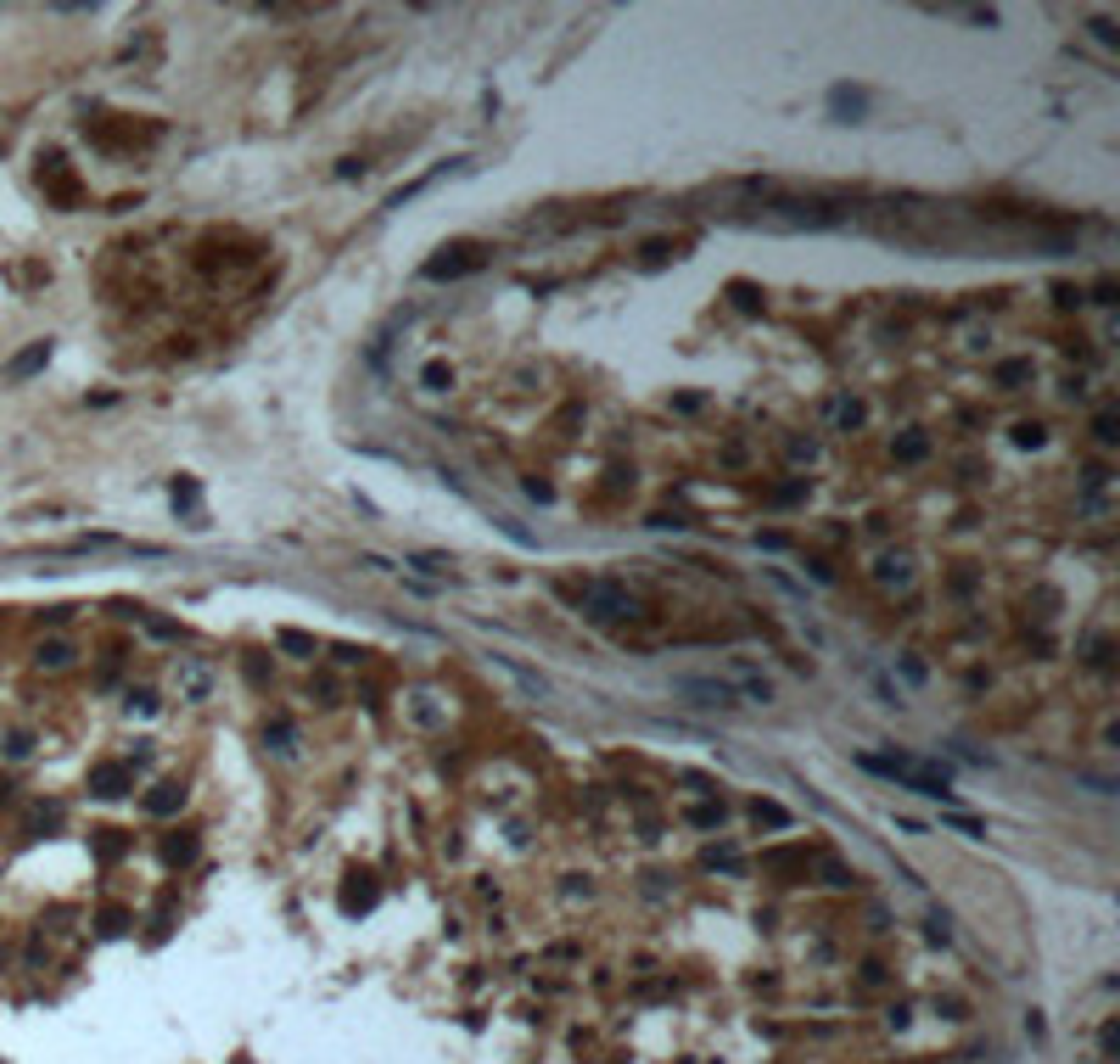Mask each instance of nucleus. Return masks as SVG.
Returning <instances> with one entry per match:
<instances>
[{
    "label": "nucleus",
    "instance_id": "nucleus-1",
    "mask_svg": "<svg viewBox=\"0 0 1120 1064\" xmlns=\"http://www.w3.org/2000/svg\"><path fill=\"white\" fill-rule=\"evenodd\" d=\"M740 225H751V230H823V225H835V213L823 202H768L762 213H740Z\"/></svg>",
    "mask_w": 1120,
    "mask_h": 1064
},
{
    "label": "nucleus",
    "instance_id": "nucleus-2",
    "mask_svg": "<svg viewBox=\"0 0 1120 1064\" xmlns=\"http://www.w3.org/2000/svg\"><path fill=\"white\" fill-rule=\"evenodd\" d=\"M583 611L594 622H634L639 600L628 589H617V583H588V589H583Z\"/></svg>",
    "mask_w": 1120,
    "mask_h": 1064
},
{
    "label": "nucleus",
    "instance_id": "nucleus-3",
    "mask_svg": "<svg viewBox=\"0 0 1120 1064\" xmlns=\"http://www.w3.org/2000/svg\"><path fill=\"white\" fill-rule=\"evenodd\" d=\"M482 270V253H476L471 242H454V247H437V258H426V281H459V275Z\"/></svg>",
    "mask_w": 1120,
    "mask_h": 1064
},
{
    "label": "nucleus",
    "instance_id": "nucleus-4",
    "mask_svg": "<svg viewBox=\"0 0 1120 1064\" xmlns=\"http://www.w3.org/2000/svg\"><path fill=\"white\" fill-rule=\"evenodd\" d=\"M673 689L684 695V701H695V706H717V712H734V706H740L734 684H723V678H673Z\"/></svg>",
    "mask_w": 1120,
    "mask_h": 1064
},
{
    "label": "nucleus",
    "instance_id": "nucleus-5",
    "mask_svg": "<svg viewBox=\"0 0 1120 1064\" xmlns=\"http://www.w3.org/2000/svg\"><path fill=\"white\" fill-rule=\"evenodd\" d=\"M174 689H179V701H208V695H213V667L196 661V656H179L174 661Z\"/></svg>",
    "mask_w": 1120,
    "mask_h": 1064
},
{
    "label": "nucleus",
    "instance_id": "nucleus-6",
    "mask_svg": "<svg viewBox=\"0 0 1120 1064\" xmlns=\"http://www.w3.org/2000/svg\"><path fill=\"white\" fill-rule=\"evenodd\" d=\"M90 790L107 795V801L123 795V790H129V768H123V762H101V768H90Z\"/></svg>",
    "mask_w": 1120,
    "mask_h": 1064
},
{
    "label": "nucleus",
    "instance_id": "nucleus-7",
    "mask_svg": "<svg viewBox=\"0 0 1120 1064\" xmlns=\"http://www.w3.org/2000/svg\"><path fill=\"white\" fill-rule=\"evenodd\" d=\"M51 364V342H34V348H23L12 364H6V381H28L34 370H45Z\"/></svg>",
    "mask_w": 1120,
    "mask_h": 1064
},
{
    "label": "nucleus",
    "instance_id": "nucleus-8",
    "mask_svg": "<svg viewBox=\"0 0 1120 1064\" xmlns=\"http://www.w3.org/2000/svg\"><path fill=\"white\" fill-rule=\"evenodd\" d=\"M734 684H740V689H745V701H756V706H768V701H773V684L756 673L751 661H734Z\"/></svg>",
    "mask_w": 1120,
    "mask_h": 1064
},
{
    "label": "nucleus",
    "instance_id": "nucleus-9",
    "mask_svg": "<svg viewBox=\"0 0 1120 1064\" xmlns=\"http://www.w3.org/2000/svg\"><path fill=\"white\" fill-rule=\"evenodd\" d=\"M179 807H185V790H179L174 779H168V784H151V795H146V812H151V818H168V812H179Z\"/></svg>",
    "mask_w": 1120,
    "mask_h": 1064
},
{
    "label": "nucleus",
    "instance_id": "nucleus-10",
    "mask_svg": "<svg viewBox=\"0 0 1120 1064\" xmlns=\"http://www.w3.org/2000/svg\"><path fill=\"white\" fill-rule=\"evenodd\" d=\"M907 578H913V560H907V555H879L874 583H885V589H907Z\"/></svg>",
    "mask_w": 1120,
    "mask_h": 1064
},
{
    "label": "nucleus",
    "instance_id": "nucleus-11",
    "mask_svg": "<svg viewBox=\"0 0 1120 1064\" xmlns=\"http://www.w3.org/2000/svg\"><path fill=\"white\" fill-rule=\"evenodd\" d=\"M729 297H734V309H740V314H762V292H756L751 281H729Z\"/></svg>",
    "mask_w": 1120,
    "mask_h": 1064
},
{
    "label": "nucleus",
    "instance_id": "nucleus-12",
    "mask_svg": "<svg viewBox=\"0 0 1120 1064\" xmlns=\"http://www.w3.org/2000/svg\"><path fill=\"white\" fill-rule=\"evenodd\" d=\"M1037 370H1031V359H1003L998 364V387H1020V381H1031Z\"/></svg>",
    "mask_w": 1120,
    "mask_h": 1064
},
{
    "label": "nucleus",
    "instance_id": "nucleus-13",
    "mask_svg": "<svg viewBox=\"0 0 1120 1064\" xmlns=\"http://www.w3.org/2000/svg\"><path fill=\"white\" fill-rule=\"evenodd\" d=\"M34 661L56 673V667H68V661H73V645H68V639H51V645H40V656H34Z\"/></svg>",
    "mask_w": 1120,
    "mask_h": 1064
},
{
    "label": "nucleus",
    "instance_id": "nucleus-14",
    "mask_svg": "<svg viewBox=\"0 0 1120 1064\" xmlns=\"http://www.w3.org/2000/svg\"><path fill=\"white\" fill-rule=\"evenodd\" d=\"M829 107H835V112H851V118H857V112H863V95L851 90V84H835V90H829ZM851 118H846V123H851Z\"/></svg>",
    "mask_w": 1120,
    "mask_h": 1064
},
{
    "label": "nucleus",
    "instance_id": "nucleus-15",
    "mask_svg": "<svg viewBox=\"0 0 1120 1064\" xmlns=\"http://www.w3.org/2000/svg\"><path fill=\"white\" fill-rule=\"evenodd\" d=\"M359 879H365V885H348V890H342V908H348V913H359V908L376 902V885H370V874H359Z\"/></svg>",
    "mask_w": 1120,
    "mask_h": 1064
},
{
    "label": "nucleus",
    "instance_id": "nucleus-16",
    "mask_svg": "<svg viewBox=\"0 0 1120 1064\" xmlns=\"http://www.w3.org/2000/svg\"><path fill=\"white\" fill-rule=\"evenodd\" d=\"M275 645L292 650V656H314V639H309V634H298V628H281V634H275Z\"/></svg>",
    "mask_w": 1120,
    "mask_h": 1064
},
{
    "label": "nucleus",
    "instance_id": "nucleus-17",
    "mask_svg": "<svg viewBox=\"0 0 1120 1064\" xmlns=\"http://www.w3.org/2000/svg\"><path fill=\"white\" fill-rule=\"evenodd\" d=\"M404 566H415V572H426V578H454V572H448V560H443V555H409Z\"/></svg>",
    "mask_w": 1120,
    "mask_h": 1064
},
{
    "label": "nucleus",
    "instance_id": "nucleus-18",
    "mask_svg": "<svg viewBox=\"0 0 1120 1064\" xmlns=\"http://www.w3.org/2000/svg\"><path fill=\"white\" fill-rule=\"evenodd\" d=\"M1093 437H1098V443H1115V437H1120V415H1115V409H1098Z\"/></svg>",
    "mask_w": 1120,
    "mask_h": 1064
},
{
    "label": "nucleus",
    "instance_id": "nucleus-19",
    "mask_svg": "<svg viewBox=\"0 0 1120 1064\" xmlns=\"http://www.w3.org/2000/svg\"><path fill=\"white\" fill-rule=\"evenodd\" d=\"M420 381H426V387H432V392H443L448 381H454V370H448L443 359H432V364H426V370H420Z\"/></svg>",
    "mask_w": 1120,
    "mask_h": 1064
},
{
    "label": "nucleus",
    "instance_id": "nucleus-20",
    "mask_svg": "<svg viewBox=\"0 0 1120 1064\" xmlns=\"http://www.w3.org/2000/svg\"><path fill=\"white\" fill-rule=\"evenodd\" d=\"M162 857H168V862H190V857H196V840H190V835L168 840V846H162Z\"/></svg>",
    "mask_w": 1120,
    "mask_h": 1064
},
{
    "label": "nucleus",
    "instance_id": "nucleus-21",
    "mask_svg": "<svg viewBox=\"0 0 1120 1064\" xmlns=\"http://www.w3.org/2000/svg\"><path fill=\"white\" fill-rule=\"evenodd\" d=\"M1087 28H1093V40H1098V45H1109V51H1115V45H1120V28L1109 23V17H1093V23H1087Z\"/></svg>",
    "mask_w": 1120,
    "mask_h": 1064
},
{
    "label": "nucleus",
    "instance_id": "nucleus-22",
    "mask_svg": "<svg viewBox=\"0 0 1120 1064\" xmlns=\"http://www.w3.org/2000/svg\"><path fill=\"white\" fill-rule=\"evenodd\" d=\"M756 823H773V829H784V823H790V812L773 807V801H756Z\"/></svg>",
    "mask_w": 1120,
    "mask_h": 1064
},
{
    "label": "nucleus",
    "instance_id": "nucleus-23",
    "mask_svg": "<svg viewBox=\"0 0 1120 1064\" xmlns=\"http://www.w3.org/2000/svg\"><path fill=\"white\" fill-rule=\"evenodd\" d=\"M924 454H930V443H924L918 431H913V437H902V443H896V459H924Z\"/></svg>",
    "mask_w": 1120,
    "mask_h": 1064
},
{
    "label": "nucleus",
    "instance_id": "nucleus-24",
    "mask_svg": "<svg viewBox=\"0 0 1120 1064\" xmlns=\"http://www.w3.org/2000/svg\"><path fill=\"white\" fill-rule=\"evenodd\" d=\"M823 879H829V885H851V879H857V874H851L846 862H835V857H823Z\"/></svg>",
    "mask_w": 1120,
    "mask_h": 1064
},
{
    "label": "nucleus",
    "instance_id": "nucleus-25",
    "mask_svg": "<svg viewBox=\"0 0 1120 1064\" xmlns=\"http://www.w3.org/2000/svg\"><path fill=\"white\" fill-rule=\"evenodd\" d=\"M835 420H840V426H857V420H863V404H857V398H840V404H835Z\"/></svg>",
    "mask_w": 1120,
    "mask_h": 1064
},
{
    "label": "nucleus",
    "instance_id": "nucleus-26",
    "mask_svg": "<svg viewBox=\"0 0 1120 1064\" xmlns=\"http://www.w3.org/2000/svg\"><path fill=\"white\" fill-rule=\"evenodd\" d=\"M689 823H695V829H717V823H723V807H695Z\"/></svg>",
    "mask_w": 1120,
    "mask_h": 1064
},
{
    "label": "nucleus",
    "instance_id": "nucleus-27",
    "mask_svg": "<svg viewBox=\"0 0 1120 1064\" xmlns=\"http://www.w3.org/2000/svg\"><path fill=\"white\" fill-rule=\"evenodd\" d=\"M264 740H275V751H292V723H275V728H264Z\"/></svg>",
    "mask_w": 1120,
    "mask_h": 1064
},
{
    "label": "nucleus",
    "instance_id": "nucleus-28",
    "mask_svg": "<svg viewBox=\"0 0 1120 1064\" xmlns=\"http://www.w3.org/2000/svg\"><path fill=\"white\" fill-rule=\"evenodd\" d=\"M947 823H952V829H958V835H986L981 823H975V818H964V812H947Z\"/></svg>",
    "mask_w": 1120,
    "mask_h": 1064
},
{
    "label": "nucleus",
    "instance_id": "nucleus-29",
    "mask_svg": "<svg viewBox=\"0 0 1120 1064\" xmlns=\"http://www.w3.org/2000/svg\"><path fill=\"white\" fill-rule=\"evenodd\" d=\"M1014 443H1020V448H1037V443H1042V426H1014Z\"/></svg>",
    "mask_w": 1120,
    "mask_h": 1064
},
{
    "label": "nucleus",
    "instance_id": "nucleus-30",
    "mask_svg": "<svg viewBox=\"0 0 1120 1064\" xmlns=\"http://www.w3.org/2000/svg\"><path fill=\"white\" fill-rule=\"evenodd\" d=\"M1115 1042H1120V1031H1115V1020L1098 1031V1048H1104V1059H1115Z\"/></svg>",
    "mask_w": 1120,
    "mask_h": 1064
},
{
    "label": "nucleus",
    "instance_id": "nucleus-31",
    "mask_svg": "<svg viewBox=\"0 0 1120 1064\" xmlns=\"http://www.w3.org/2000/svg\"><path fill=\"white\" fill-rule=\"evenodd\" d=\"M28 751H34V740H28V734H6V756H28Z\"/></svg>",
    "mask_w": 1120,
    "mask_h": 1064
},
{
    "label": "nucleus",
    "instance_id": "nucleus-32",
    "mask_svg": "<svg viewBox=\"0 0 1120 1064\" xmlns=\"http://www.w3.org/2000/svg\"><path fill=\"white\" fill-rule=\"evenodd\" d=\"M706 862H712V868H740V857H734L729 846H723V851H706Z\"/></svg>",
    "mask_w": 1120,
    "mask_h": 1064
},
{
    "label": "nucleus",
    "instance_id": "nucleus-33",
    "mask_svg": "<svg viewBox=\"0 0 1120 1064\" xmlns=\"http://www.w3.org/2000/svg\"><path fill=\"white\" fill-rule=\"evenodd\" d=\"M135 712L151 717V712H157V701H151V695H129V717H135Z\"/></svg>",
    "mask_w": 1120,
    "mask_h": 1064
},
{
    "label": "nucleus",
    "instance_id": "nucleus-34",
    "mask_svg": "<svg viewBox=\"0 0 1120 1064\" xmlns=\"http://www.w3.org/2000/svg\"><path fill=\"white\" fill-rule=\"evenodd\" d=\"M952 930H947V913H930V942H947Z\"/></svg>",
    "mask_w": 1120,
    "mask_h": 1064
}]
</instances>
